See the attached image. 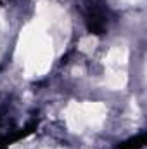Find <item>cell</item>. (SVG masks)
<instances>
[{
    "instance_id": "obj_2",
    "label": "cell",
    "mask_w": 147,
    "mask_h": 149,
    "mask_svg": "<svg viewBox=\"0 0 147 149\" xmlns=\"http://www.w3.org/2000/svg\"><path fill=\"white\" fill-rule=\"evenodd\" d=\"M147 144V135L146 134H139L125 142H119L114 149H144Z\"/></svg>"
},
{
    "instance_id": "obj_1",
    "label": "cell",
    "mask_w": 147,
    "mask_h": 149,
    "mask_svg": "<svg viewBox=\"0 0 147 149\" xmlns=\"http://www.w3.org/2000/svg\"><path fill=\"white\" fill-rule=\"evenodd\" d=\"M109 9L104 2L94 0L85 9V26L92 35H97V37L106 35L109 26Z\"/></svg>"
}]
</instances>
